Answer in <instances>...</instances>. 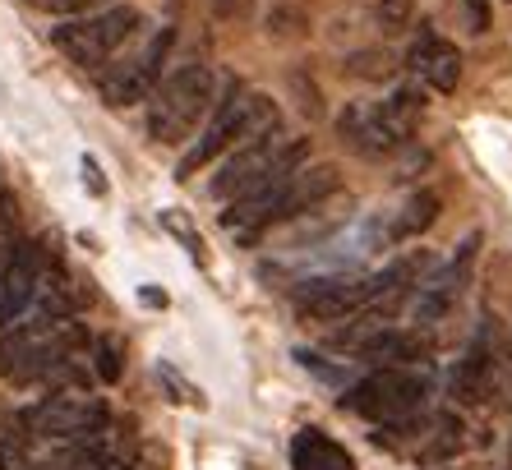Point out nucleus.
<instances>
[{
	"label": "nucleus",
	"mask_w": 512,
	"mask_h": 470,
	"mask_svg": "<svg viewBox=\"0 0 512 470\" xmlns=\"http://www.w3.org/2000/svg\"><path fill=\"white\" fill-rule=\"evenodd\" d=\"M263 130H277V106H273V97L245 93L236 79H227V93L217 97V106L208 111V125H203L199 139L190 143V153L180 157L176 176L190 180L194 171H203L208 162H217L222 153L240 148L245 139H254V134H263Z\"/></svg>",
	"instance_id": "nucleus-1"
},
{
	"label": "nucleus",
	"mask_w": 512,
	"mask_h": 470,
	"mask_svg": "<svg viewBox=\"0 0 512 470\" xmlns=\"http://www.w3.org/2000/svg\"><path fill=\"white\" fill-rule=\"evenodd\" d=\"M213 106H217V74L208 70L203 60L180 65L176 74H167V79L153 88V102H148V139L153 143L190 139V130Z\"/></svg>",
	"instance_id": "nucleus-2"
},
{
	"label": "nucleus",
	"mask_w": 512,
	"mask_h": 470,
	"mask_svg": "<svg viewBox=\"0 0 512 470\" xmlns=\"http://www.w3.org/2000/svg\"><path fill=\"white\" fill-rule=\"evenodd\" d=\"M425 397H429V374L416 369V360H406V365H379L374 374L351 383L342 406L351 415H360V420L397 424L406 415L425 411Z\"/></svg>",
	"instance_id": "nucleus-3"
},
{
	"label": "nucleus",
	"mask_w": 512,
	"mask_h": 470,
	"mask_svg": "<svg viewBox=\"0 0 512 470\" xmlns=\"http://www.w3.org/2000/svg\"><path fill=\"white\" fill-rule=\"evenodd\" d=\"M420 116V97L416 93H397L393 102H351L337 120L342 139L365 157H388L397 153L411 130H416Z\"/></svg>",
	"instance_id": "nucleus-4"
},
{
	"label": "nucleus",
	"mask_w": 512,
	"mask_h": 470,
	"mask_svg": "<svg viewBox=\"0 0 512 470\" xmlns=\"http://www.w3.org/2000/svg\"><path fill=\"white\" fill-rule=\"evenodd\" d=\"M143 14L130 10V5H116V10H102V14H84V19H60L51 28V42H56L74 65L84 70H97L102 60H111L134 33H139Z\"/></svg>",
	"instance_id": "nucleus-5"
},
{
	"label": "nucleus",
	"mask_w": 512,
	"mask_h": 470,
	"mask_svg": "<svg viewBox=\"0 0 512 470\" xmlns=\"http://www.w3.org/2000/svg\"><path fill=\"white\" fill-rule=\"evenodd\" d=\"M24 434L33 438H60V443H88L107 429V406L79 388H60L24 411Z\"/></svg>",
	"instance_id": "nucleus-6"
},
{
	"label": "nucleus",
	"mask_w": 512,
	"mask_h": 470,
	"mask_svg": "<svg viewBox=\"0 0 512 470\" xmlns=\"http://www.w3.org/2000/svg\"><path fill=\"white\" fill-rule=\"evenodd\" d=\"M291 305H296V314L305 323H346V318L379 305V282L374 277H356V272L310 277V282L291 286Z\"/></svg>",
	"instance_id": "nucleus-7"
},
{
	"label": "nucleus",
	"mask_w": 512,
	"mask_h": 470,
	"mask_svg": "<svg viewBox=\"0 0 512 470\" xmlns=\"http://www.w3.org/2000/svg\"><path fill=\"white\" fill-rule=\"evenodd\" d=\"M296 143L300 139H291V143L282 139V125H277V130L254 134V139H245L240 148H231L227 162L217 166V176H213V185H208V194H213V199H227V203L240 199L245 189H254L259 180L273 176L277 166L296 153Z\"/></svg>",
	"instance_id": "nucleus-8"
},
{
	"label": "nucleus",
	"mask_w": 512,
	"mask_h": 470,
	"mask_svg": "<svg viewBox=\"0 0 512 470\" xmlns=\"http://www.w3.org/2000/svg\"><path fill=\"white\" fill-rule=\"evenodd\" d=\"M171 47H176V28H157L130 60L111 65V70L102 74V97H107V106H134L153 93L157 83H162V65L171 60Z\"/></svg>",
	"instance_id": "nucleus-9"
},
{
	"label": "nucleus",
	"mask_w": 512,
	"mask_h": 470,
	"mask_svg": "<svg viewBox=\"0 0 512 470\" xmlns=\"http://www.w3.org/2000/svg\"><path fill=\"white\" fill-rule=\"evenodd\" d=\"M476 259H480V231H471V235H462L453 254H448V259H443L439 268L420 282V291H416V328H429V323L448 318V309L462 300L466 282H471V272H476Z\"/></svg>",
	"instance_id": "nucleus-10"
},
{
	"label": "nucleus",
	"mask_w": 512,
	"mask_h": 470,
	"mask_svg": "<svg viewBox=\"0 0 512 470\" xmlns=\"http://www.w3.org/2000/svg\"><path fill=\"white\" fill-rule=\"evenodd\" d=\"M406 70L416 74L425 88L434 93H457V83H462V51L439 33H416L411 51H406Z\"/></svg>",
	"instance_id": "nucleus-11"
},
{
	"label": "nucleus",
	"mask_w": 512,
	"mask_h": 470,
	"mask_svg": "<svg viewBox=\"0 0 512 470\" xmlns=\"http://www.w3.org/2000/svg\"><path fill=\"white\" fill-rule=\"evenodd\" d=\"M333 189H337V166H300L296 176H291V185L282 189V199L273 203V212L263 217V231H273V226H282V222L305 217V212L319 208Z\"/></svg>",
	"instance_id": "nucleus-12"
},
{
	"label": "nucleus",
	"mask_w": 512,
	"mask_h": 470,
	"mask_svg": "<svg viewBox=\"0 0 512 470\" xmlns=\"http://www.w3.org/2000/svg\"><path fill=\"white\" fill-rule=\"evenodd\" d=\"M291 470H356L351 452L319 429H300L291 438Z\"/></svg>",
	"instance_id": "nucleus-13"
},
{
	"label": "nucleus",
	"mask_w": 512,
	"mask_h": 470,
	"mask_svg": "<svg viewBox=\"0 0 512 470\" xmlns=\"http://www.w3.org/2000/svg\"><path fill=\"white\" fill-rule=\"evenodd\" d=\"M489 341H494V328H480V337L471 341V351H466L462 369H457V397L462 401H476L480 392L489 388V374H494V351H489Z\"/></svg>",
	"instance_id": "nucleus-14"
},
{
	"label": "nucleus",
	"mask_w": 512,
	"mask_h": 470,
	"mask_svg": "<svg viewBox=\"0 0 512 470\" xmlns=\"http://www.w3.org/2000/svg\"><path fill=\"white\" fill-rule=\"evenodd\" d=\"M434 217H439V194H429V189H420V194H411L406 199V208L397 212V222L388 226V240H411V235H420L425 226H434Z\"/></svg>",
	"instance_id": "nucleus-15"
},
{
	"label": "nucleus",
	"mask_w": 512,
	"mask_h": 470,
	"mask_svg": "<svg viewBox=\"0 0 512 470\" xmlns=\"http://www.w3.org/2000/svg\"><path fill=\"white\" fill-rule=\"evenodd\" d=\"M93 360H97V378L102 383H116L120 374H125V360H120V341L116 337H97V346H93Z\"/></svg>",
	"instance_id": "nucleus-16"
},
{
	"label": "nucleus",
	"mask_w": 512,
	"mask_h": 470,
	"mask_svg": "<svg viewBox=\"0 0 512 470\" xmlns=\"http://www.w3.org/2000/svg\"><path fill=\"white\" fill-rule=\"evenodd\" d=\"M42 10L60 14V19H84V14H102V10H116L120 0H37Z\"/></svg>",
	"instance_id": "nucleus-17"
},
{
	"label": "nucleus",
	"mask_w": 512,
	"mask_h": 470,
	"mask_svg": "<svg viewBox=\"0 0 512 470\" xmlns=\"http://www.w3.org/2000/svg\"><path fill=\"white\" fill-rule=\"evenodd\" d=\"M162 226H167V231L176 235V240H185V249H190V259H194V263H203V259H208V254H203V240H199V231H194V226L185 222L180 212H162Z\"/></svg>",
	"instance_id": "nucleus-18"
},
{
	"label": "nucleus",
	"mask_w": 512,
	"mask_h": 470,
	"mask_svg": "<svg viewBox=\"0 0 512 470\" xmlns=\"http://www.w3.org/2000/svg\"><path fill=\"white\" fill-rule=\"evenodd\" d=\"M351 74L356 79H388L393 74V60L383 51H365V56H351Z\"/></svg>",
	"instance_id": "nucleus-19"
},
{
	"label": "nucleus",
	"mask_w": 512,
	"mask_h": 470,
	"mask_svg": "<svg viewBox=\"0 0 512 470\" xmlns=\"http://www.w3.org/2000/svg\"><path fill=\"white\" fill-rule=\"evenodd\" d=\"M374 14H379V24L388 28V33H397V28L411 19V0H374Z\"/></svg>",
	"instance_id": "nucleus-20"
},
{
	"label": "nucleus",
	"mask_w": 512,
	"mask_h": 470,
	"mask_svg": "<svg viewBox=\"0 0 512 470\" xmlns=\"http://www.w3.org/2000/svg\"><path fill=\"white\" fill-rule=\"evenodd\" d=\"M14 226H19V203H14V194L0 180V235H14Z\"/></svg>",
	"instance_id": "nucleus-21"
},
{
	"label": "nucleus",
	"mask_w": 512,
	"mask_h": 470,
	"mask_svg": "<svg viewBox=\"0 0 512 470\" xmlns=\"http://www.w3.org/2000/svg\"><path fill=\"white\" fill-rule=\"evenodd\" d=\"M84 185L93 189V194H107V180H102V171H97L93 157H84Z\"/></svg>",
	"instance_id": "nucleus-22"
},
{
	"label": "nucleus",
	"mask_w": 512,
	"mask_h": 470,
	"mask_svg": "<svg viewBox=\"0 0 512 470\" xmlns=\"http://www.w3.org/2000/svg\"><path fill=\"white\" fill-rule=\"evenodd\" d=\"M10 318H14V309H10V286H5V263H0V328H10Z\"/></svg>",
	"instance_id": "nucleus-23"
},
{
	"label": "nucleus",
	"mask_w": 512,
	"mask_h": 470,
	"mask_svg": "<svg viewBox=\"0 0 512 470\" xmlns=\"http://www.w3.org/2000/svg\"><path fill=\"white\" fill-rule=\"evenodd\" d=\"M139 300H143V305H167V295H162V291H153V286H143V291H139Z\"/></svg>",
	"instance_id": "nucleus-24"
}]
</instances>
